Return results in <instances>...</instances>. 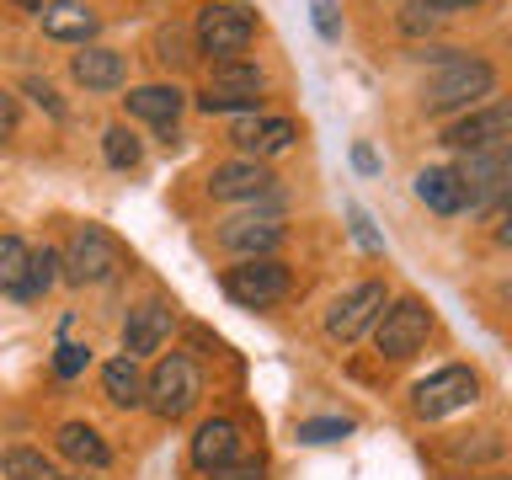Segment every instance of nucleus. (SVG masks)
I'll use <instances>...</instances> for the list:
<instances>
[{
    "label": "nucleus",
    "instance_id": "1",
    "mask_svg": "<svg viewBox=\"0 0 512 480\" xmlns=\"http://www.w3.org/2000/svg\"><path fill=\"white\" fill-rule=\"evenodd\" d=\"M59 278H70V283H112L118 272L128 267V251H123V240L102 230V224H75L70 240H64V251H59Z\"/></svg>",
    "mask_w": 512,
    "mask_h": 480
},
{
    "label": "nucleus",
    "instance_id": "2",
    "mask_svg": "<svg viewBox=\"0 0 512 480\" xmlns=\"http://www.w3.org/2000/svg\"><path fill=\"white\" fill-rule=\"evenodd\" d=\"M256 38V11L246 0H219V6H203L198 22H192V43L198 54H208L214 64L224 59H240Z\"/></svg>",
    "mask_w": 512,
    "mask_h": 480
},
{
    "label": "nucleus",
    "instance_id": "3",
    "mask_svg": "<svg viewBox=\"0 0 512 480\" xmlns=\"http://www.w3.org/2000/svg\"><path fill=\"white\" fill-rule=\"evenodd\" d=\"M198 395H203V374L187 352H166V358L150 368V379H144V406H150L160 422H182V416L198 406Z\"/></svg>",
    "mask_w": 512,
    "mask_h": 480
},
{
    "label": "nucleus",
    "instance_id": "4",
    "mask_svg": "<svg viewBox=\"0 0 512 480\" xmlns=\"http://www.w3.org/2000/svg\"><path fill=\"white\" fill-rule=\"evenodd\" d=\"M427 336H432V310H427L416 294L390 299V304L379 310V320H374V347H379L384 363L416 358V352L427 347Z\"/></svg>",
    "mask_w": 512,
    "mask_h": 480
},
{
    "label": "nucleus",
    "instance_id": "5",
    "mask_svg": "<svg viewBox=\"0 0 512 480\" xmlns=\"http://www.w3.org/2000/svg\"><path fill=\"white\" fill-rule=\"evenodd\" d=\"M491 91H496V70H491L486 59L464 54V59H454L443 75H432L427 86H422V112H432V118H443V112L475 107L480 96H491Z\"/></svg>",
    "mask_w": 512,
    "mask_h": 480
},
{
    "label": "nucleus",
    "instance_id": "6",
    "mask_svg": "<svg viewBox=\"0 0 512 480\" xmlns=\"http://www.w3.org/2000/svg\"><path fill=\"white\" fill-rule=\"evenodd\" d=\"M219 288L230 294L240 310H272L294 294V272H288L278 256H246L240 267H224Z\"/></svg>",
    "mask_w": 512,
    "mask_h": 480
},
{
    "label": "nucleus",
    "instance_id": "7",
    "mask_svg": "<svg viewBox=\"0 0 512 480\" xmlns=\"http://www.w3.org/2000/svg\"><path fill=\"white\" fill-rule=\"evenodd\" d=\"M262 91H267V75L246 59H224L214 64L208 86L198 91V107L214 118V112H256L262 107Z\"/></svg>",
    "mask_w": 512,
    "mask_h": 480
},
{
    "label": "nucleus",
    "instance_id": "8",
    "mask_svg": "<svg viewBox=\"0 0 512 480\" xmlns=\"http://www.w3.org/2000/svg\"><path fill=\"white\" fill-rule=\"evenodd\" d=\"M480 400V374L475 368H464V363H454V368H438L432 379H422L411 390V411L422 416V422H438V416H448V411H464V406H475Z\"/></svg>",
    "mask_w": 512,
    "mask_h": 480
},
{
    "label": "nucleus",
    "instance_id": "9",
    "mask_svg": "<svg viewBox=\"0 0 512 480\" xmlns=\"http://www.w3.org/2000/svg\"><path fill=\"white\" fill-rule=\"evenodd\" d=\"M459 176V192L464 203L480 208V203H502L507 192V176H512V144H491V150H470L454 166Z\"/></svg>",
    "mask_w": 512,
    "mask_h": 480
},
{
    "label": "nucleus",
    "instance_id": "10",
    "mask_svg": "<svg viewBox=\"0 0 512 480\" xmlns=\"http://www.w3.org/2000/svg\"><path fill=\"white\" fill-rule=\"evenodd\" d=\"M384 304H390V288H384L379 278H368V283H358V288H347V294L326 310V336H331V342H342V347H347V342H358V336L379 320Z\"/></svg>",
    "mask_w": 512,
    "mask_h": 480
},
{
    "label": "nucleus",
    "instance_id": "11",
    "mask_svg": "<svg viewBox=\"0 0 512 480\" xmlns=\"http://www.w3.org/2000/svg\"><path fill=\"white\" fill-rule=\"evenodd\" d=\"M443 144L448 150H491V144H512V107L507 102H491L480 112H464L459 123L443 128Z\"/></svg>",
    "mask_w": 512,
    "mask_h": 480
},
{
    "label": "nucleus",
    "instance_id": "12",
    "mask_svg": "<svg viewBox=\"0 0 512 480\" xmlns=\"http://www.w3.org/2000/svg\"><path fill=\"white\" fill-rule=\"evenodd\" d=\"M272 176L262 160H219L214 171H208V198L214 203H256L272 192Z\"/></svg>",
    "mask_w": 512,
    "mask_h": 480
},
{
    "label": "nucleus",
    "instance_id": "13",
    "mask_svg": "<svg viewBox=\"0 0 512 480\" xmlns=\"http://www.w3.org/2000/svg\"><path fill=\"white\" fill-rule=\"evenodd\" d=\"M214 240L224 251H235L240 262L246 256H272L283 246V219L278 214H240V219H224L214 230Z\"/></svg>",
    "mask_w": 512,
    "mask_h": 480
},
{
    "label": "nucleus",
    "instance_id": "14",
    "mask_svg": "<svg viewBox=\"0 0 512 480\" xmlns=\"http://www.w3.org/2000/svg\"><path fill=\"white\" fill-rule=\"evenodd\" d=\"M176 326V304L171 299H144L128 310L123 320V352L128 358H144V352H160L166 347V336Z\"/></svg>",
    "mask_w": 512,
    "mask_h": 480
},
{
    "label": "nucleus",
    "instance_id": "15",
    "mask_svg": "<svg viewBox=\"0 0 512 480\" xmlns=\"http://www.w3.org/2000/svg\"><path fill=\"white\" fill-rule=\"evenodd\" d=\"M235 459H240V422L235 416H208V422H198V432H192V464L208 475V470H224Z\"/></svg>",
    "mask_w": 512,
    "mask_h": 480
},
{
    "label": "nucleus",
    "instance_id": "16",
    "mask_svg": "<svg viewBox=\"0 0 512 480\" xmlns=\"http://www.w3.org/2000/svg\"><path fill=\"white\" fill-rule=\"evenodd\" d=\"M38 22H43V32L54 43H80V48L102 32V16H96L86 0H43Z\"/></svg>",
    "mask_w": 512,
    "mask_h": 480
},
{
    "label": "nucleus",
    "instance_id": "17",
    "mask_svg": "<svg viewBox=\"0 0 512 480\" xmlns=\"http://www.w3.org/2000/svg\"><path fill=\"white\" fill-rule=\"evenodd\" d=\"M70 75H75V86H86V91H118L123 80H128V59L118 54V48L86 43L70 59Z\"/></svg>",
    "mask_w": 512,
    "mask_h": 480
},
{
    "label": "nucleus",
    "instance_id": "18",
    "mask_svg": "<svg viewBox=\"0 0 512 480\" xmlns=\"http://www.w3.org/2000/svg\"><path fill=\"white\" fill-rule=\"evenodd\" d=\"M182 102H187V96L176 91V86H134V91L123 96L128 118H144V123H155V128H176Z\"/></svg>",
    "mask_w": 512,
    "mask_h": 480
},
{
    "label": "nucleus",
    "instance_id": "19",
    "mask_svg": "<svg viewBox=\"0 0 512 480\" xmlns=\"http://www.w3.org/2000/svg\"><path fill=\"white\" fill-rule=\"evenodd\" d=\"M416 198H422L432 214H443V219L464 214V192H459L454 166H422L416 171Z\"/></svg>",
    "mask_w": 512,
    "mask_h": 480
},
{
    "label": "nucleus",
    "instance_id": "20",
    "mask_svg": "<svg viewBox=\"0 0 512 480\" xmlns=\"http://www.w3.org/2000/svg\"><path fill=\"white\" fill-rule=\"evenodd\" d=\"M102 395H107L118 411L144 406V374H139V358H128V352L107 358V363H102Z\"/></svg>",
    "mask_w": 512,
    "mask_h": 480
},
{
    "label": "nucleus",
    "instance_id": "21",
    "mask_svg": "<svg viewBox=\"0 0 512 480\" xmlns=\"http://www.w3.org/2000/svg\"><path fill=\"white\" fill-rule=\"evenodd\" d=\"M54 443H59L64 459L80 464V470H107V464H112V448L102 443V432H96L91 422H64Z\"/></svg>",
    "mask_w": 512,
    "mask_h": 480
},
{
    "label": "nucleus",
    "instance_id": "22",
    "mask_svg": "<svg viewBox=\"0 0 512 480\" xmlns=\"http://www.w3.org/2000/svg\"><path fill=\"white\" fill-rule=\"evenodd\" d=\"M27 240L16 235H0V294L22 299V283H27Z\"/></svg>",
    "mask_w": 512,
    "mask_h": 480
},
{
    "label": "nucleus",
    "instance_id": "23",
    "mask_svg": "<svg viewBox=\"0 0 512 480\" xmlns=\"http://www.w3.org/2000/svg\"><path fill=\"white\" fill-rule=\"evenodd\" d=\"M102 155H107V166L112 171H134L139 166V160H144V144H139V134H134V128H107V134H102Z\"/></svg>",
    "mask_w": 512,
    "mask_h": 480
},
{
    "label": "nucleus",
    "instance_id": "24",
    "mask_svg": "<svg viewBox=\"0 0 512 480\" xmlns=\"http://www.w3.org/2000/svg\"><path fill=\"white\" fill-rule=\"evenodd\" d=\"M6 475L11 480H64L59 464L43 454V448H11L6 454Z\"/></svg>",
    "mask_w": 512,
    "mask_h": 480
},
{
    "label": "nucleus",
    "instance_id": "25",
    "mask_svg": "<svg viewBox=\"0 0 512 480\" xmlns=\"http://www.w3.org/2000/svg\"><path fill=\"white\" fill-rule=\"evenodd\" d=\"M54 283H59V251H54V246L32 251V256H27V283H22V299H43Z\"/></svg>",
    "mask_w": 512,
    "mask_h": 480
},
{
    "label": "nucleus",
    "instance_id": "26",
    "mask_svg": "<svg viewBox=\"0 0 512 480\" xmlns=\"http://www.w3.org/2000/svg\"><path fill=\"white\" fill-rule=\"evenodd\" d=\"M294 139H299V128L288 123V118H262V128H256V150H251V155H256V160H262V155H283Z\"/></svg>",
    "mask_w": 512,
    "mask_h": 480
},
{
    "label": "nucleus",
    "instance_id": "27",
    "mask_svg": "<svg viewBox=\"0 0 512 480\" xmlns=\"http://www.w3.org/2000/svg\"><path fill=\"white\" fill-rule=\"evenodd\" d=\"M187 38H192L187 27H160V32H155V59L166 64V70H182V64L192 59V54H187Z\"/></svg>",
    "mask_w": 512,
    "mask_h": 480
},
{
    "label": "nucleus",
    "instance_id": "28",
    "mask_svg": "<svg viewBox=\"0 0 512 480\" xmlns=\"http://www.w3.org/2000/svg\"><path fill=\"white\" fill-rule=\"evenodd\" d=\"M352 432V416H315V422H299V443H336Z\"/></svg>",
    "mask_w": 512,
    "mask_h": 480
},
{
    "label": "nucleus",
    "instance_id": "29",
    "mask_svg": "<svg viewBox=\"0 0 512 480\" xmlns=\"http://www.w3.org/2000/svg\"><path fill=\"white\" fill-rule=\"evenodd\" d=\"M86 363H91V347H80V342H59V352H54V374H59V379L86 374Z\"/></svg>",
    "mask_w": 512,
    "mask_h": 480
},
{
    "label": "nucleus",
    "instance_id": "30",
    "mask_svg": "<svg viewBox=\"0 0 512 480\" xmlns=\"http://www.w3.org/2000/svg\"><path fill=\"white\" fill-rule=\"evenodd\" d=\"M310 22L326 43L342 38V11H336V0H310Z\"/></svg>",
    "mask_w": 512,
    "mask_h": 480
},
{
    "label": "nucleus",
    "instance_id": "31",
    "mask_svg": "<svg viewBox=\"0 0 512 480\" xmlns=\"http://www.w3.org/2000/svg\"><path fill=\"white\" fill-rule=\"evenodd\" d=\"M208 480H267V464L262 459H235L224 470H208Z\"/></svg>",
    "mask_w": 512,
    "mask_h": 480
},
{
    "label": "nucleus",
    "instance_id": "32",
    "mask_svg": "<svg viewBox=\"0 0 512 480\" xmlns=\"http://www.w3.org/2000/svg\"><path fill=\"white\" fill-rule=\"evenodd\" d=\"M256 128H262V118H256V112H240V118L230 123V139H235V144H240V150H246V155L256 150Z\"/></svg>",
    "mask_w": 512,
    "mask_h": 480
},
{
    "label": "nucleus",
    "instance_id": "33",
    "mask_svg": "<svg viewBox=\"0 0 512 480\" xmlns=\"http://www.w3.org/2000/svg\"><path fill=\"white\" fill-rule=\"evenodd\" d=\"M432 11V16H454V11H475V6H486V0H416V11Z\"/></svg>",
    "mask_w": 512,
    "mask_h": 480
},
{
    "label": "nucleus",
    "instance_id": "34",
    "mask_svg": "<svg viewBox=\"0 0 512 480\" xmlns=\"http://www.w3.org/2000/svg\"><path fill=\"white\" fill-rule=\"evenodd\" d=\"M352 235L363 240V251H379V235H374V224H368L363 208H352Z\"/></svg>",
    "mask_w": 512,
    "mask_h": 480
},
{
    "label": "nucleus",
    "instance_id": "35",
    "mask_svg": "<svg viewBox=\"0 0 512 480\" xmlns=\"http://www.w3.org/2000/svg\"><path fill=\"white\" fill-rule=\"evenodd\" d=\"M6 134H16V96L0 86V139H6Z\"/></svg>",
    "mask_w": 512,
    "mask_h": 480
},
{
    "label": "nucleus",
    "instance_id": "36",
    "mask_svg": "<svg viewBox=\"0 0 512 480\" xmlns=\"http://www.w3.org/2000/svg\"><path fill=\"white\" fill-rule=\"evenodd\" d=\"M27 91L38 96V102H43L48 112H54V118H64V107H59V96H54V86H48V80H27Z\"/></svg>",
    "mask_w": 512,
    "mask_h": 480
},
{
    "label": "nucleus",
    "instance_id": "37",
    "mask_svg": "<svg viewBox=\"0 0 512 480\" xmlns=\"http://www.w3.org/2000/svg\"><path fill=\"white\" fill-rule=\"evenodd\" d=\"M352 166H358V171L368 176V171H379V155L368 150V144H358V150H352Z\"/></svg>",
    "mask_w": 512,
    "mask_h": 480
},
{
    "label": "nucleus",
    "instance_id": "38",
    "mask_svg": "<svg viewBox=\"0 0 512 480\" xmlns=\"http://www.w3.org/2000/svg\"><path fill=\"white\" fill-rule=\"evenodd\" d=\"M16 6H27V11H43V0H16Z\"/></svg>",
    "mask_w": 512,
    "mask_h": 480
},
{
    "label": "nucleus",
    "instance_id": "39",
    "mask_svg": "<svg viewBox=\"0 0 512 480\" xmlns=\"http://www.w3.org/2000/svg\"><path fill=\"white\" fill-rule=\"evenodd\" d=\"M486 480H502V475H486Z\"/></svg>",
    "mask_w": 512,
    "mask_h": 480
},
{
    "label": "nucleus",
    "instance_id": "40",
    "mask_svg": "<svg viewBox=\"0 0 512 480\" xmlns=\"http://www.w3.org/2000/svg\"><path fill=\"white\" fill-rule=\"evenodd\" d=\"M75 480H86V475H75Z\"/></svg>",
    "mask_w": 512,
    "mask_h": 480
}]
</instances>
